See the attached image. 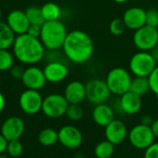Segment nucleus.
Wrapping results in <instances>:
<instances>
[{"mask_svg": "<svg viewBox=\"0 0 158 158\" xmlns=\"http://www.w3.org/2000/svg\"><path fill=\"white\" fill-rule=\"evenodd\" d=\"M122 19L127 29L135 31L146 25V10L140 6H131L124 12Z\"/></svg>", "mask_w": 158, "mask_h": 158, "instance_id": "obj_15", "label": "nucleus"}, {"mask_svg": "<svg viewBox=\"0 0 158 158\" xmlns=\"http://www.w3.org/2000/svg\"><path fill=\"white\" fill-rule=\"evenodd\" d=\"M83 109L80 105H69L66 111V116L68 118L73 121H78L83 117Z\"/></svg>", "mask_w": 158, "mask_h": 158, "instance_id": "obj_30", "label": "nucleus"}, {"mask_svg": "<svg viewBox=\"0 0 158 158\" xmlns=\"http://www.w3.org/2000/svg\"><path fill=\"white\" fill-rule=\"evenodd\" d=\"M94 42L92 37L81 30L69 31L64 42L62 50L65 56L74 64L88 62L94 54Z\"/></svg>", "mask_w": 158, "mask_h": 158, "instance_id": "obj_1", "label": "nucleus"}, {"mask_svg": "<svg viewBox=\"0 0 158 158\" xmlns=\"http://www.w3.org/2000/svg\"><path fill=\"white\" fill-rule=\"evenodd\" d=\"M43 96L39 91L26 89L19 97V106L21 111L27 115H35L42 111Z\"/></svg>", "mask_w": 158, "mask_h": 158, "instance_id": "obj_10", "label": "nucleus"}, {"mask_svg": "<svg viewBox=\"0 0 158 158\" xmlns=\"http://www.w3.org/2000/svg\"><path fill=\"white\" fill-rule=\"evenodd\" d=\"M38 142L44 147L53 146L58 142V131L52 128H45L42 130L38 135Z\"/></svg>", "mask_w": 158, "mask_h": 158, "instance_id": "obj_23", "label": "nucleus"}, {"mask_svg": "<svg viewBox=\"0 0 158 158\" xmlns=\"http://www.w3.org/2000/svg\"><path fill=\"white\" fill-rule=\"evenodd\" d=\"M6 152L7 155L12 158H17L20 156L23 153V146L19 140L9 141L7 143Z\"/></svg>", "mask_w": 158, "mask_h": 158, "instance_id": "obj_28", "label": "nucleus"}, {"mask_svg": "<svg viewBox=\"0 0 158 158\" xmlns=\"http://www.w3.org/2000/svg\"><path fill=\"white\" fill-rule=\"evenodd\" d=\"M150 53H151L152 56L154 57V59H155L156 63L158 64V45H156L153 50H151V51H150Z\"/></svg>", "mask_w": 158, "mask_h": 158, "instance_id": "obj_40", "label": "nucleus"}, {"mask_svg": "<svg viewBox=\"0 0 158 158\" xmlns=\"http://www.w3.org/2000/svg\"><path fill=\"white\" fill-rule=\"evenodd\" d=\"M148 81L150 84V91L158 98V66L148 76Z\"/></svg>", "mask_w": 158, "mask_h": 158, "instance_id": "obj_31", "label": "nucleus"}, {"mask_svg": "<svg viewBox=\"0 0 158 158\" xmlns=\"http://www.w3.org/2000/svg\"><path fill=\"white\" fill-rule=\"evenodd\" d=\"M130 91L136 94L139 96H143L147 94L150 91V84L147 77H135L131 80Z\"/></svg>", "mask_w": 158, "mask_h": 158, "instance_id": "obj_24", "label": "nucleus"}, {"mask_svg": "<svg viewBox=\"0 0 158 158\" xmlns=\"http://www.w3.org/2000/svg\"><path fill=\"white\" fill-rule=\"evenodd\" d=\"M126 29H127V27H126L123 19H119V18H116V19H112L109 24V31L114 36H119V35L123 34L125 32Z\"/></svg>", "mask_w": 158, "mask_h": 158, "instance_id": "obj_29", "label": "nucleus"}, {"mask_svg": "<svg viewBox=\"0 0 158 158\" xmlns=\"http://www.w3.org/2000/svg\"><path fill=\"white\" fill-rule=\"evenodd\" d=\"M25 131L24 121L19 117L7 118L1 126V134L7 142L19 140Z\"/></svg>", "mask_w": 158, "mask_h": 158, "instance_id": "obj_13", "label": "nucleus"}, {"mask_svg": "<svg viewBox=\"0 0 158 158\" xmlns=\"http://www.w3.org/2000/svg\"><path fill=\"white\" fill-rule=\"evenodd\" d=\"M154 57L150 52L139 51L135 53L130 59L129 68L135 77H147L156 68Z\"/></svg>", "mask_w": 158, "mask_h": 158, "instance_id": "obj_5", "label": "nucleus"}, {"mask_svg": "<svg viewBox=\"0 0 158 158\" xmlns=\"http://www.w3.org/2000/svg\"><path fill=\"white\" fill-rule=\"evenodd\" d=\"M129 140L133 147L139 150H145L155 143V136L151 127L139 124L130 131Z\"/></svg>", "mask_w": 158, "mask_h": 158, "instance_id": "obj_9", "label": "nucleus"}, {"mask_svg": "<svg viewBox=\"0 0 158 158\" xmlns=\"http://www.w3.org/2000/svg\"><path fill=\"white\" fill-rule=\"evenodd\" d=\"M1 19H2V10H1V7H0V21H1Z\"/></svg>", "mask_w": 158, "mask_h": 158, "instance_id": "obj_42", "label": "nucleus"}, {"mask_svg": "<svg viewBox=\"0 0 158 158\" xmlns=\"http://www.w3.org/2000/svg\"><path fill=\"white\" fill-rule=\"evenodd\" d=\"M105 128L106 139L114 145L121 144L128 137V129L119 119H114Z\"/></svg>", "mask_w": 158, "mask_h": 158, "instance_id": "obj_17", "label": "nucleus"}, {"mask_svg": "<svg viewBox=\"0 0 158 158\" xmlns=\"http://www.w3.org/2000/svg\"><path fill=\"white\" fill-rule=\"evenodd\" d=\"M6 23L16 35L26 33L31 25L25 11L20 9H14L10 11L7 14Z\"/></svg>", "mask_w": 158, "mask_h": 158, "instance_id": "obj_16", "label": "nucleus"}, {"mask_svg": "<svg viewBox=\"0 0 158 158\" xmlns=\"http://www.w3.org/2000/svg\"><path fill=\"white\" fill-rule=\"evenodd\" d=\"M133 44L140 51L150 52L158 45V30L148 25L136 30L132 37Z\"/></svg>", "mask_w": 158, "mask_h": 158, "instance_id": "obj_7", "label": "nucleus"}, {"mask_svg": "<svg viewBox=\"0 0 158 158\" xmlns=\"http://www.w3.org/2000/svg\"><path fill=\"white\" fill-rule=\"evenodd\" d=\"M119 107L123 113L127 115H134L141 110L142 97L129 91L120 96Z\"/></svg>", "mask_w": 158, "mask_h": 158, "instance_id": "obj_19", "label": "nucleus"}, {"mask_svg": "<svg viewBox=\"0 0 158 158\" xmlns=\"http://www.w3.org/2000/svg\"><path fill=\"white\" fill-rule=\"evenodd\" d=\"M69 31L66 25L58 20L45 21L42 25L40 41L44 48L49 51H56L63 47Z\"/></svg>", "mask_w": 158, "mask_h": 158, "instance_id": "obj_3", "label": "nucleus"}, {"mask_svg": "<svg viewBox=\"0 0 158 158\" xmlns=\"http://www.w3.org/2000/svg\"><path fill=\"white\" fill-rule=\"evenodd\" d=\"M82 139L81 131L72 125H66L58 131V142L66 148L76 149L80 147Z\"/></svg>", "mask_w": 158, "mask_h": 158, "instance_id": "obj_12", "label": "nucleus"}, {"mask_svg": "<svg viewBox=\"0 0 158 158\" xmlns=\"http://www.w3.org/2000/svg\"><path fill=\"white\" fill-rule=\"evenodd\" d=\"M24 11L30 21V24H36L42 26L45 22L42 14L41 6L39 7L36 6H30Z\"/></svg>", "mask_w": 158, "mask_h": 158, "instance_id": "obj_26", "label": "nucleus"}, {"mask_svg": "<svg viewBox=\"0 0 158 158\" xmlns=\"http://www.w3.org/2000/svg\"><path fill=\"white\" fill-rule=\"evenodd\" d=\"M24 70H25V69H23L20 66H13L9 69V72H10V75L12 78H14L16 80H21V78L24 74Z\"/></svg>", "mask_w": 158, "mask_h": 158, "instance_id": "obj_34", "label": "nucleus"}, {"mask_svg": "<svg viewBox=\"0 0 158 158\" xmlns=\"http://www.w3.org/2000/svg\"><path fill=\"white\" fill-rule=\"evenodd\" d=\"M5 106H6V98L4 96V94L0 92V114L5 109Z\"/></svg>", "mask_w": 158, "mask_h": 158, "instance_id": "obj_39", "label": "nucleus"}, {"mask_svg": "<svg viewBox=\"0 0 158 158\" xmlns=\"http://www.w3.org/2000/svg\"><path fill=\"white\" fill-rule=\"evenodd\" d=\"M85 89L86 99L94 106L105 104L111 94L106 81L99 79L90 80L85 84Z\"/></svg>", "mask_w": 158, "mask_h": 158, "instance_id": "obj_8", "label": "nucleus"}, {"mask_svg": "<svg viewBox=\"0 0 158 158\" xmlns=\"http://www.w3.org/2000/svg\"><path fill=\"white\" fill-rule=\"evenodd\" d=\"M146 25L158 28V10L151 8L146 10Z\"/></svg>", "mask_w": 158, "mask_h": 158, "instance_id": "obj_32", "label": "nucleus"}, {"mask_svg": "<svg viewBox=\"0 0 158 158\" xmlns=\"http://www.w3.org/2000/svg\"><path fill=\"white\" fill-rule=\"evenodd\" d=\"M12 48L15 58L29 66L39 63L45 55V48L40 39L31 37L27 33L17 35Z\"/></svg>", "mask_w": 158, "mask_h": 158, "instance_id": "obj_2", "label": "nucleus"}, {"mask_svg": "<svg viewBox=\"0 0 158 158\" xmlns=\"http://www.w3.org/2000/svg\"><path fill=\"white\" fill-rule=\"evenodd\" d=\"M41 31H42V26L40 25H36V24H31L28 31H27V34H29L31 37L34 38H40L41 35Z\"/></svg>", "mask_w": 158, "mask_h": 158, "instance_id": "obj_35", "label": "nucleus"}, {"mask_svg": "<svg viewBox=\"0 0 158 158\" xmlns=\"http://www.w3.org/2000/svg\"><path fill=\"white\" fill-rule=\"evenodd\" d=\"M92 116L95 124L101 127H106L111 121L115 119L114 110L106 103L95 106Z\"/></svg>", "mask_w": 158, "mask_h": 158, "instance_id": "obj_20", "label": "nucleus"}, {"mask_svg": "<svg viewBox=\"0 0 158 158\" xmlns=\"http://www.w3.org/2000/svg\"><path fill=\"white\" fill-rule=\"evenodd\" d=\"M114 2H116V3H118V4H124V3H126L128 0H113Z\"/></svg>", "mask_w": 158, "mask_h": 158, "instance_id": "obj_41", "label": "nucleus"}, {"mask_svg": "<svg viewBox=\"0 0 158 158\" xmlns=\"http://www.w3.org/2000/svg\"><path fill=\"white\" fill-rule=\"evenodd\" d=\"M131 77L129 71L121 67H116L109 70L106 75V82L111 94L121 96L130 91Z\"/></svg>", "mask_w": 158, "mask_h": 158, "instance_id": "obj_4", "label": "nucleus"}, {"mask_svg": "<svg viewBox=\"0 0 158 158\" xmlns=\"http://www.w3.org/2000/svg\"><path fill=\"white\" fill-rule=\"evenodd\" d=\"M69 105L63 94H51L44 98L42 112L49 118H58L66 115Z\"/></svg>", "mask_w": 158, "mask_h": 158, "instance_id": "obj_6", "label": "nucleus"}, {"mask_svg": "<svg viewBox=\"0 0 158 158\" xmlns=\"http://www.w3.org/2000/svg\"><path fill=\"white\" fill-rule=\"evenodd\" d=\"M14 55L6 49H0V71L9 70L14 66Z\"/></svg>", "mask_w": 158, "mask_h": 158, "instance_id": "obj_27", "label": "nucleus"}, {"mask_svg": "<svg viewBox=\"0 0 158 158\" xmlns=\"http://www.w3.org/2000/svg\"><path fill=\"white\" fill-rule=\"evenodd\" d=\"M115 152V145L107 140L98 143L94 148V156L96 158H110Z\"/></svg>", "mask_w": 158, "mask_h": 158, "instance_id": "obj_25", "label": "nucleus"}, {"mask_svg": "<svg viewBox=\"0 0 158 158\" xmlns=\"http://www.w3.org/2000/svg\"><path fill=\"white\" fill-rule=\"evenodd\" d=\"M153 122H154V119H153V118H152L151 116H149V115L143 116V117L142 118V120H141V124H143V125L149 126V127H151V125H152Z\"/></svg>", "mask_w": 158, "mask_h": 158, "instance_id": "obj_37", "label": "nucleus"}, {"mask_svg": "<svg viewBox=\"0 0 158 158\" xmlns=\"http://www.w3.org/2000/svg\"><path fill=\"white\" fill-rule=\"evenodd\" d=\"M44 74L47 82L58 83L63 81L69 75V68L66 64L58 60L48 62L44 68Z\"/></svg>", "mask_w": 158, "mask_h": 158, "instance_id": "obj_14", "label": "nucleus"}, {"mask_svg": "<svg viewBox=\"0 0 158 158\" xmlns=\"http://www.w3.org/2000/svg\"><path fill=\"white\" fill-rule=\"evenodd\" d=\"M63 95L69 105H80L86 99L85 84L80 81H72L66 86Z\"/></svg>", "mask_w": 158, "mask_h": 158, "instance_id": "obj_18", "label": "nucleus"}, {"mask_svg": "<svg viewBox=\"0 0 158 158\" xmlns=\"http://www.w3.org/2000/svg\"><path fill=\"white\" fill-rule=\"evenodd\" d=\"M16 34L11 31L6 22L0 21V49L8 50L13 46Z\"/></svg>", "mask_w": 158, "mask_h": 158, "instance_id": "obj_21", "label": "nucleus"}, {"mask_svg": "<svg viewBox=\"0 0 158 158\" xmlns=\"http://www.w3.org/2000/svg\"><path fill=\"white\" fill-rule=\"evenodd\" d=\"M144 158H158V143L151 144L144 152Z\"/></svg>", "mask_w": 158, "mask_h": 158, "instance_id": "obj_33", "label": "nucleus"}, {"mask_svg": "<svg viewBox=\"0 0 158 158\" xmlns=\"http://www.w3.org/2000/svg\"><path fill=\"white\" fill-rule=\"evenodd\" d=\"M21 81L26 89L35 91H40L47 82L44 74V70L34 65L29 66L27 69H25Z\"/></svg>", "mask_w": 158, "mask_h": 158, "instance_id": "obj_11", "label": "nucleus"}, {"mask_svg": "<svg viewBox=\"0 0 158 158\" xmlns=\"http://www.w3.org/2000/svg\"><path fill=\"white\" fill-rule=\"evenodd\" d=\"M42 14L45 21L58 20L61 17V7L54 2H47L41 6Z\"/></svg>", "mask_w": 158, "mask_h": 158, "instance_id": "obj_22", "label": "nucleus"}, {"mask_svg": "<svg viewBox=\"0 0 158 158\" xmlns=\"http://www.w3.org/2000/svg\"><path fill=\"white\" fill-rule=\"evenodd\" d=\"M0 158H6V156H5L4 154H2V155H0Z\"/></svg>", "mask_w": 158, "mask_h": 158, "instance_id": "obj_43", "label": "nucleus"}, {"mask_svg": "<svg viewBox=\"0 0 158 158\" xmlns=\"http://www.w3.org/2000/svg\"><path fill=\"white\" fill-rule=\"evenodd\" d=\"M7 141L6 139L0 133V155L4 154L6 150V146H7Z\"/></svg>", "mask_w": 158, "mask_h": 158, "instance_id": "obj_36", "label": "nucleus"}, {"mask_svg": "<svg viewBox=\"0 0 158 158\" xmlns=\"http://www.w3.org/2000/svg\"><path fill=\"white\" fill-rule=\"evenodd\" d=\"M151 130H152V131L154 133L155 138H157L158 139V119L154 120V122L151 125Z\"/></svg>", "mask_w": 158, "mask_h": 158, "instance_id": "obj_38", "label": "nucleus"}]
</instances>
